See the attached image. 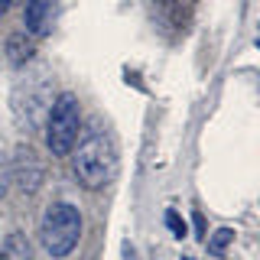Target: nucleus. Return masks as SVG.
<instances>
[{"label":"nucleus","instance_id":"f257e3e1","mask_svg":"<svg viewBox=\"0 0 260 260\" xmlns=\"http://www.w3.org/2000/svg\"><path fill=\"white\" fill-rule=\"evenodd\" d=\"M72 156V173H75L78 185L88 192H98L114 179L117 173V150H114V140L101 130L88 134L75 150L69 153Z\"/></svg>","mask_w":260,"mask_h":260},{"label":"nucleus","instance_id":"f03ea898","mask_svg":"<svg viewBox=\"0 0 260 260\" xmlns=\"http://www.w3.org/2000/svg\"><path fill=\"white\" fill-rule=\"evenodd\" d=\"M81 241V211L72 202H52L39 224V244L52 260H65Z\"/></svg>","mask_w":260,"mask_h":260},{"label":"nucleus","instance_id":"7ed1b4c3","mask_svg":"<svg viewBox=\"0 0 260 260\" xmlns=\"http://www.w3.org/2000/svg\"><path fill=\"white\" fill-rule=\"evenodd\" d=\"M78 130H81V108L78 98L72 91H62L52 98L46 114V146L52 156H69L78 143Z\"/></svg>","mask_w":260,"mask_h":260},{"label":"nucleus","instance_id":"20e7f679","mask_svg":"<svg viewBox=\"0 0 260 260\" xmlns=\"http://www.w3.org/2000/svg\"><path fill=\"white\" fill-rule=\"evenodd\" d=\"M52 20H55V4L52 0H26V10H23V26L29 36L43 39L52 32Z\"/></svg>","mask_w":260,"mask_h":260},{"label":"nucleus","instance_id":"39448f33","mask_svg":"<svg viewBox=\"0 0 260 260\" xmlns=\"http://www.w3.org/2000/svg\"><path fill=\"white\" fill-rule=\"evenodd\" d=\"M0 260H32V247H29L26 234H20V231L7 234V241L0 244Z\"/></svg>","mask_w":260,"mask_h":260},{"label":"nucleus","instance_id":"423d86ee","mask_svg":"<svg viewBox=\"0 0 260 260\" xmlns=\"http://www.w3.org/2000/svg\"><path fill=\"white\" fill-rule=\"evenodd\" d=\"M29 55H32V46H29V43L23 46V36H13V39H10V62H13V65H26Z\"/></svg>","mask_w":260,"mask_h":260},{"label":"nucleus","instance_id":"0eeeda50","mask_svg":"<svg viewBox=\"0 0 260 260\" xmlns=\"http://www.w3.org/2000/svg\"><path fill=\"white\" fill-rule=\"evenodd\" d=\"M231 238H234V231H228V228H221V231L215 234V241H211V247H215V250H221V247H224V244L231 241Z\"/></svg>","mask_w":260,"mask_h":260},{"label":"nucleus","instance_id":"6e6552de","mask_svg":"<svg viewBox=\"0 0 260 260\" xmlns=\"http://www.w3.org/2000/svg\"><path fill=\"white\" fill-rule=\"evenodd\" d=\"M166 221H169V228H173L176 234H185V224L179 221V215H176V211H169V218H166Z\"/></svg>","mask_w":260,"mask_h":260},{"label":"nucleus","instance_id":"1a4fd4ad","mask_svg":"<svg viewBox=\"0 0 260 260\" xmlns=\"http://www.w3.org/2000/svg\"><path fill=\"white\" fill-rule=\"evenodd\" d=\"M4 192H7V173H0V199H4Z\"/></svg>","mask_w":260,"mask_h":260},{"label":"nucleus","instance_id":"9d476101","mask_svg":"<svg viewBox=\"0 0 260 260\" xmlns=\"http://www.w3.org/2000/svg\"><path fill=\"white\" fill-rule=\"evenodd\" d=\"M7 10H10V0H0V16H4Z\"/></svg>","mask_w":260,"mask_h":260},{"label":"nucleus","instance_id":"9b49d317","mask_svg":"<svg viewBox=\"0 0 260 260\" xmlns=\"http://www.w3.org/2000/svg\"><path fill=\"white\" fill-rule=\"evenodd\" d=\"M257 46H260V36H257Z\"/></svg>","mask_w":260,"mask_h":260}]
</instances>
